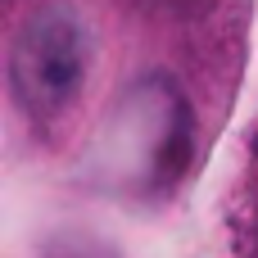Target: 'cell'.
<instances>
[{
	"instance_id": "cell-1",
	"label": "cell",
	"mask_w": 258,
	"mask_h": 258,
	"mask_svg": "<svg viewBox=\"0 0 258 258\" xmlns=\"http://www.w3.org/2000/svg\"><path fill=\"white\" fill-rule=\"evenodd\" d=\"M82 73H86V36L77 18L45 9L18 27L14 50H9V77L27 109L36 113L63 109L77 95Z\"/></svg>"
}]
</instances>
